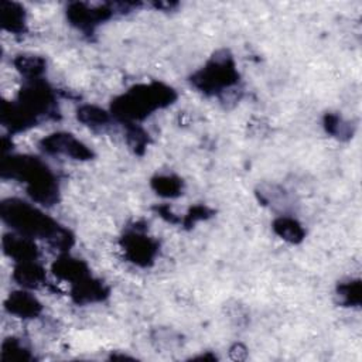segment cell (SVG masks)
<instances>
[{
    "mask_svg": "<svg viewBox=\"0 0 362 362\" xmlns=\"http://www.w3.org/2000/svg\"><path fill=\"white\" fill-rule=\"evenodd\" d=\"M57 95L44 79L25 81L16 100H3L0 109L1 124L10 134L25 132L44 119H57Z\"/></svg>",
    "mask_w": 362,
    "mask_h": 362,
    "instance_id": "cell-1",
    "label": "cell"
},
{
    "mask_svg": "<svg viewBox=\"0 0 362 362\" xmlns=\"http://www.w3.org/2000/svg\"><path fill=\"white\" fill-rule=\"evenodd\" d=\"M0 216L16 233L31 239H44L59 253L68 252L75 238L72 232L35 205L20 198H6L0 204Z\"/></svg>",
    "mask_w": 362,
    "mask_h": 362,
    "instance_id": "cell-2",
    "label": "cell"
},
{
    "mask_svg": "<svg viewBox=\"0 0 362 362\" xmlns=\"http://www.w3.org/2000/svg\"><path fill=\"white\" fill-rule=\"evenodd\" d=\"M3 180H16L25 185L30 198L44 206L59 201V184L51 168L38 157L28 154H4L0 164Z\"/></svg>",
    "mask_w": 362,
    "mask_h": 362,
    "instance_id": "cell-3",
    "label": "cell"
},
{
    "mask_svg": "<svg viewBox=\"0 0 362 362\" xmlns=\"http://www.w3.org/2000/svg\"><path fill=\"white\" fill-rule=\"evenodd\" d=\"M177 100L174 88L164 82L151 81L148 83H137L122 95L116 96L110 103V115L119 123L139 124L154 112L171 106Z\"/></svg>",
    "mask_w": 362,
    "mask_h": 362,
    "instance_id": "cell-4",
    "label": "cell"
},
{
    "mask_svg": "<svg viewBox=\"0 0 362 362\" xmlns=\"http://www.w3.org/2000/svg\"><path fill=\"white\" fill-rule=\"evenodd\" d=\"M240 81L236 62L228 49H219L206 64L189 76L191 85L206 96H222L232 92Z\"/></svg>",
    "mask_w": 362,
    "mask_h": 362,
    "instance_id": "cell-5",
    "label": "cell"
},
{
    "mask_svg": "<svg viewBox=\"0 0 362 362\" xmlns=\"http://www.w3.org/2000/svg\"><path fill=\"white\" fill-rule=\"evenodd\" d=\"M136 3H106L90 6L86 3H71L66 7V20L85 35H92L99 24L112 18L116 13H127Z\"/></svg>",
    "mask_w": 362,
    "mask_h": 362,
    "instance_id": "cell-6",
    "label": "cell"
},
{
    "mask_svg": "<svg viewBox=\"0 0 362 362\" xmlns=\"http://www.w3.org/2000/svg\"><path fill=\"white\" fill-rule=\"evenodd\" d=\"M119 243L124 257L140 267L151 266L160 250L158 240L148 236L146 233V228L140 226L139 222L123 233Z\"/></svg>",
    "mask_w": 362,
    "mask_h": 362,
    "instance_id": "cell-7",
    "label": "cell"
},
{
    "mask_svg": "<svg viewBox=\"0 0 362 362\" xmlns=\"http://www.w3.org/2000/svg\"><path fill=\"white\" fill-rule=\"evenodd\" d=\"M38 147L42 153L48 156H66L72 160L86 161L93 158V151L76 139L74 134L66 132H55L42 137L38 143Z\"/></svg>",
    "mask_w": 362,
    "mask_h": 362,
    "instance_id": "cell-8",
    "label": "cell"
},
{
    "mask_svg": "<svg viewBox=\"0 0 362 362\" xmlns=\"http://www.w3.org/2000/svg\"><path fill=\"white\" fill-rule=\"evenodd\" d=\"M109 287L99 279L92 274L81 279L76 283L71 284L69 296L75 304L83 305L90 303H99L109 297Z\"/></svg>",
    "mask_w": 362,
    "mask_h": 362,
    "instance_id": "cell-9",
    "label": "cell"
},
{
    "mask_svg": "<svg viewBox=\"0 0 362 362\" xmlns=\"http://www.w3.org/2000/svg\"><path fill=\"white\" fill-rule=\"evenodd\" d=\"M4 308L8 314L23 320L37 318L42 313L40 300L25 288L11 291L4 301Z\"/></svg>",
    "mask_w": 362,
    "mask_h": 362,
    "instance_id": "cell-10",
    "label": "cell"
},
{
    "mask_svg": "<svg viewBox=\"0 0 362 362\" xmlns=\"http://www.w3.org/2000/svg\"><path fill=\"white\" fill-rule=\"evenodd\" d=\"M3 252L6 256L13 259L16 263L38 260V247L34 239L23 236L20 233H6L1 239Z\"/></svg>",
    "mask_w": 362,
    "mask_h": 362,
    "instance_id": "cell-11",
    "label": "cell"
},
{
    "mask_svg": "<svg viewBox=\"0 0 362 362\" xmlns=\"http://www.w3.org/2000/svg\"><path fill=\"white\" fill-rule=\"evenodd\" d=\"M51 272L59 280L68 281L69 284L79 281L81 279L92 274L88 263L82 259L71 256L68 252L59 253L51 266Z\"/></svg>",
    "mask_w": 362,
    "mask_h": 362,
    "instance_id": "cell-12",
    "label": "cell"
},
{
    "mask_svg": "<svg viewBox=\"0 0 362 362\" xmlns=\"http://www.w3.org/2000/svg\"><path fill=\"white\" fill-rule=\"evenodd\" d=\"M13 280L25 290H33L47 283L45 269L38 260L16 263L13 269Z\"/></svg>",
    "mask_w": 362,
    "mask_h": 362,
    "instance_id": "cell-13",
    "label": "cell"
},
{
    "mask_svg": "<svg viewBox=\"0 0 362 362\" xmlns=\"http://www.w3.org/2000/svg\"><path fill=\"white\" fill-rule=\"evenodd\" d=\"M0 23L6 31L14 35L24 34L27 31V16L24 7L14 1H0Z\"/></svg>",
    "mask_w": 362,
    "mask_h": 362,
    "instance_id": "cell-14",
    "label": "cell"
},
{
    "mask_svg": "<svg viewBox=\"0 0 362 362\" xmlns=\"http://www.w3.org/2000/svg\"><path fill=\"white\" fill-rule=\"evenodd\" d=\"M272 229L279 238H281L283 240L291 245H297L303 242L305 238V229L297 219L291 216L281 215L276 218L272 223Z\"/></svg>",
    "mask_w": 362,
    "mask_h": 362,
    "instance_id": "cell-15",
    "label": "cell"
},
{
    "mask_svg": "<svg viewBox=\"0 0 362 362\" xmlns=\"http://www.w3.org/2000/svg\"><path fill=\"white\" fill-rule=\"evenodd\" d=\"M14 68L25 78V81L42 78L47 69V61L44 57L34 54H18L13 58Z\"/></svg>",
    "mask_w": 362,
    "mask_h": 362,
    "instance_id": "cell-16",
    "label": "cell"
},
{
    "mask_svg": "<svg viewBox=\"0 0 362 362\" xmlns=\"http://www.w3.org/2000/svg\"><path fill=\"white\" fill-rule=\"evenodd\" d=\"M76 117L81 123L90 127L92 130H103L112 122L110 112L96 105H81L76 109Z\"/></svg>",
    "mask_w": 362,
    "mask_h": 362,
    "instance_id": "cell-17",
    "label": "cell"
},
{
    "mask_svg": "<svg viewBox=\"0 0 362 362\" xmlns=\"http://www.w3.org/2000/svg\"><path fill=\"white\" fill-rule=\"evenodd\" d=\"M151 188L164 198H177L184 191V181L174 174H158L150 181Z\"/></svg>",
    "mask_w": 362,
    "mask_h": 362,
    "instance_id": "cell-18",
    "label": "cell"
},
{
    "mask_svg": "<svg viewBox=\"0 0 362 362\" xmlns=\"http://www.w3.org/2000/svg\"><path fill=\"white\" fill-rule=\"evenodd\" d=\"M0 359L3 362H7V361L28 362V361H33L34 356L23 339L16 337H8L1 342Z\"/></svg>",
    "mask_w": 362,
    "mask_h": 362,
    "instance_id": "cell-19",
    "label": "cell"
},
{
    "mask_svg": "<svg viewBox=\"0 0 362 362\" xmlns=\"http://www.w3.org/2000/svg\"><path fill=\"white\" fill-rule=\"evenodd\" d=\"M338 304L344 307H359L362 303V284L361 280H348L339 283L335 290Z\"/></svg>",
    "mask_w": 362,
    "mask_h": 362,
    "instance_id": "cell-20",
    "label": "cell"
},
{
    "mask_svg": "<svg viewBox=\"0 0 362 362\" xmlns=\"http://www.w3.org/2000/svg\"><path fill=\"white\" fill-rule=\"evenodd\" d=\"M322 126L328 134L339 140H349L355 132L354 124L342 119L338 113H325L322 117Z\"/></svg>",
    "mask_w": 362,
    "mask_h": 362,
    "instance_id": "cell-21",
    "label": "cell"
},
{
    "mask_svg": "<svg viewBox=\"0 0 362 362\" xmlns=\"http://www.w3.org/2000/svg\"><path fill=\"white\" fill-rule=\"evenodd\" d=\"M124 134L129 147L141 156L150 141L148 133L140 124H124Z\"/></svg>",
    "mask_w": 362,
    "mask_h": 362,
    "instance_id": "cell-22",
    "label": "cell"
},
{
    "mask_svg": "<svg viewBox=\"0 0 362 362\" xmlns=\"http://www.w3.org/2000/svg\"><path fill=\"white\" fill-rule=\"evenodd\" d=\"M214 215V209L208 208L206 205H195L192 208H189V211L187 212V215H184V218H181V222L185 228H191L194 226L197 222L208 219Z\"/></svg>",
    "mask_w": 362,
    "mask_h": 362,
    "instance_id": "cell-23",
    "label": "cell"
}]
</instances>
